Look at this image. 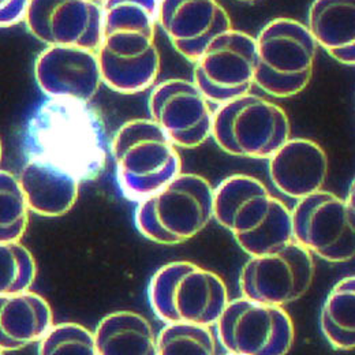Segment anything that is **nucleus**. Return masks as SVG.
<instances>
[{
    "instance_id": "nucleus-14",
    "label": "nucleus",
    "mask_w": 355,
    "mask_h": 355,
    "mask_svg": "<svg viewBox=\"0 0 355 355\" xmlns=\"http://www.w3.org/2000/svg\"><path fill=\"white\" fill-rule=\"evenodd\" d=\"M157 24L191 63L215 37L232 29L230 14L218 0H159Z\"/></svg>"
},
{
    "instance_id": "nucleus-33",
    "label": "nucleus",
    "mask_w": 355,
    "mask_h": 355,
    "mask_svg": "<svg viewBox=\"0 0 355 355\" xmlns=\"http://www.w3.org/2000/svg\"><path fill=\"white\" fill-rule=\"evenodd\" d=\"M227 355H234V354H227Z\"/></svg>"
},
{
    "instance_id": "nucleus-6",
    "label": "nucleus",
    "mask_w": 355,
    "mask_h": 355,
    "mask_svg": "<svg viewBox=\"0 0 355 355\" xmlns=\"http://www.w3.org/2000/svg\"><path fill=\"white\" fill-rule=\"evenodd\" d=\"M254 40V85L280 98L304 92L313 77L318 46L306 25L287 17L275 18Z\"/></svg>"
},
{
    "instance_id": "nucleus-21",
    "label": "nucleus",
    "mask_w": 355,
    "mask_h": 355,
    "mask_svg": "<svg viewBox=\"0 0 355 355\" xmlns=\"http://www.w3.org/2000/svg\"><path fill=\"white\" fill-rule=\"evenodd\" d=\"M103 84L122 94H137L155 85L162 69L157 45L139 53H116L98 46Z\"/></svg>"
},
{
    "instance_id": "nucleus-19",
    "label": "nucleus",
    "mask_w": 355,
    "mask_h": 355,
    "mask_svg": "<svg viewBox=\"0 0 355 355\" xmlns=\"http://www.w3.org/2000/svg\"><path fill=\"white\" fill-rule=\"evenodd\" d=\"M306 28L336 62L355 64V0H314Z\"/></svg>"
},
{
    "instance_id": "nucleus-23",
    "label": "nucleus",
    "mask_w": 355,
    "mask_h": 355,
    "mask_svg": "<svg viewBox=\"0 0 355 355\" xmlns=\"http://www.w3.org/2000/svg\"><path fill=\"white\" fill-rule=\"evenodd\" d=\"M325 339L339 352H352L355 346V279L343 277L328 294L320 314Z\"/></svg>"
},
{
    "instance_id": "nucleus-1",
    "label": "nucleus",
    "mask_w": 355,
    "mask_h": 355,
    "mask_svg": "<svg viewBox=\"0 0 355 355\" xmlns=\"http://www.w3.org/2000/svg\"><path fill=\"white\" fill-rule=\"evenodd\" d=\"M22 152L26 160L56 164L80 182L93 180L107 163L104 122L90 103L46 98L25 125Z\"/></svg>"
},
{
    "instance_id": "nucleus-27",
    "label": "nucleus",
    "mask_w": 355,
    "mask_h": 355,
    "mask_svg": "<svg viewBox=\"0 0 355 355\" xmlns=\"http://www.w3.org/2000/svg\"><path fill=\"white\" fill-rule=\"evenodd\" d=\"M39 343V355H98L94 335L74 322L53 325Z\"/></svg>"
},
{
    "instance_id": "nucleus-7",
    "label": "nucleus",
    "mask_w": 355,
    "mask_h": 355,
    "mask_svg": "<svg viewBox=\"0 0 355 355\" xmlns=\"http://www.w3.org/2000/svg\"><path fill=\"white\" fill-rule=\"evenodd\" d=\"M211 137L231 156L269 159L291 137V125L280 105L250 92L218 105Z\"/></svg>"
},
{
    "instance_id": "nucleus-11",
    "label": "nucleus",
    "mask_w": 355,
    "mask_h": 355,
    "mask_svg": "<svg viewBox=\"0 0 355 355\" xmlns=\"http://www.w3.org/2000/svg\"><path fill=\"white\" fill-rule=\"evenodd\" d=\"M193 64V83L209 103L222 105L253 88L256 40L232 28L207 45Z\"/></svg>"
},
{
    "instance_id": "nucleus-9",
    "label": "nucleus",
    "mask_w": 355,
    "mask_h": 355,
    "mask_svg": "<svg viewBox=\"0 0 355 355\" xmlns=\"http://www.w3.org/2000/svg\"><path fill=\"white\" fill-rule=\"evenodd\" d=\"M215 325L228 354L287 355L294 343V324L284 308L243 297L228 301Z\"/></svg>"
},
{
    "instance_id": "nucleus-18",
    "label": "nucleus",
    "mask_w": 355,
    "mask_h": 355,
    "mask_svg": "<svg viewBox=\"0 0 355 355\" xmlns=\"http://www.w3.org/2000/svg\"><path fill=\"white\" fill-rule=\"evenodd\" d=\"M53 327L44 298L32 291L0 297V350L15 352L40 342Z\"/></svg>"
},
{
    "instance_id": "nucleus-29",
    "label": "nucleus",
    "mask_w": 355,
    "mask_h": 355,
    "mask_svg": "<svg viewBox=\"0 0 355 355\" xmlns=\"http://www.w3.org/2000/svg\"><path fill=\"white\" fill-rule=\"evenodd\" d=\"M1 156H3V144H1V138H0V162H1Z\"/></svg>"
},
{
    "instance_id": "nucleus-22",
    "label": "nucleus",
    "mask_w": 355,
    "mask_h": 355,
    "mask_svg": "<svg viewBox=\"0 0 355 355\" xmlns=\"http://www.w3.org/2000/svg\"><path fill=\"white\" fill-rule=\"evenodd\" d=\"M159 0H103V37L155 43Z\"/></svg>"
},
{
    "instance_id": "nucleus-17",
    "label": "nucleus",
    "mask_w": 355,
    "mask_h": 355,
    "mask_svg": "<svg viewBox=\"0 0 355 355\" xmlns=\"http://www.w3.org/2000/svg\"><path fill=\"white\" fill-rule=\"evenodd\" d=\"M29 211L45 218L63 216L78 200L80 180L64 168L31 159L18 178Z\"/></svg>"
},
{
    "instance_id": "nucleus-26",
    "label": "nucleus",
    "mask_w": 355,
    "mask_h": 355,
    "mask_svg": "<svg viewBox=\"0 0 355 355\" xmlns=\"http://www.w3.org/2000/svg\"><path fill=\"white\" fill-rule=\"evenodd\" d=\"M37 275L32 253L19 242H0V297L29 291Z\"/></svg>"
},
{
    "instance_id": "nucleus-5",
    "label": "nucleus",
    "mask_w": 355,
    "mask_h": 355,
    "mask_svg": "<svg viewBox=\"0 0 355 355\" xmlns=\"http://www.w3.org/2000/svg\"><path fill=\"white\" fill-rule=\"evenodd\" d=\"M222 277L189 261L162 266L150 279L149 304L166 324L212 327L228 304Z\"/></svg>"
},
{
    "instance_id": "nucleus-32",
    "label": "nucleus",
    "mask_w": 355,
    "mask_h": 355,
    "mask_svg": "<svg viewBox=\"0 0 355 355\" xmlns=\"http://www.w3.org/2000/svg\"><path fill=\"white\" fill-rule=\"evenodd\" d=\"M92 1H97V0H92Z\"/></svg>"
},
{
    "instance_id": "nucleus-3",
    "label": "nucleus",
    "mask_w": 355,
    "mask_h": 355,
    "mask_svg": "<svg viewBox=\"0 0 355 355\" xmlns=\"http://www.w3.org/2000/svg\"><path fill=\"white\" fill-rule=\"evenodd\" d=\"M214 219V187L201 175L183 174L141 200L135 225L149 241L173 246L198 235Z\"/></svg>"
},
{
    "instance_id": "nucleus-8",
    "label": "nucleus",
    "mask_w": 355,
    "mask_h": 355,
    "mask_svg": "<svg viewBox=\"0 0 355 355\" xmlns=\"http://www.w3.org/2000/svg\"><path fill=\"white\" fill-rule=\"evenodd\" d=\"M354 204L325 190L298 200L291 211L293 241L329 263L354 259Z\"/></svg>"
},
{
    "instance_id": "nucleus-12",
    "label": "nucleus",
    "mask_w": 355,
    "mask_h": 355,
    "mask_svg": "<svg viewBox=\"0 0 355 355\" xmlns=\"http://www.w3.org/2000/svg\"><path fill=\"white\" fill-rule=\"evenodd\" d=\"M148 105L150 121L177 148H198L212 135L214 111L193 81L171 78L157 84Z\"/></svg>"
},
{
    "instance_id": "nucleus-25",
    "label": "nucleus",
    "mask_w": 355,
    "mask_h": 355,
    "mask_svg": "<svg viewBox=\"0 0 355 355\" xmlns=\"http://www.w3.org/2000/svg\"><path fill=\"white\" fill-rule=\"evenodd\" d=\"M157 355H216V339L208 327L167 324L157 335Z\"/></svg>"
},
{
    "instance_id": "nucleus-16",
    "label": "nucleus",
    "mask_w": 355,
    "mask_h": 355,
    "mask_svg": "<svg viewBox=\"0 0 355 355\" xmlns=\"http://www.w3.org/2000/svg\"><path fill=\"white\" fill-rule=\"evenodd\" d=\"M268 160L273 186L297 201L322 190L328 177L325 150L308 138L290 137Z\"/></svg>"
},
{
    "instance_id": "nucleus-13",
    "label": "nucleus",
    "mask_w": 355,
    "mask_h": 355,
    "mask_svg": "<svg viewBox=\"0 0 355 355\" xmlns=\"http://www.w3.org/2000/svg\"><path fill=\"white\" fill-rule=\"evenodd\" d=\"M24 22L46 46L97 51L103 37L101 6L92 0H29Z\"/></svg>"
},
{
    "instance_id": "nucleus-10",
    "label": "nucleus",
    "mask_w": 355,
    "mask_h": 355,
    "mask_svg": "<svg viewBox=\"0 0 355 355\" xmlns=\"http://www.w3.org/2000/svg\"><path fill=\"white\" fill-rule=\"evenodd\" d=\"M314 279L313 254L290 241L270 252L250 256L239 276L243 298L284 308L301 300Z\"/></svg>"
},
{
    "instance_id": "nucleus-15",
    "label": "nucleus",
    "mask_w": 355,
    "mask_h": 355,
    "mask_svg": "<svg viewBox=\"0 0 355 355\" xmlns=\"http://www.w3.org/2000/svg\"><path fill=\"white\" fill-rule=\"evenodd\" d=\"M35 78L48 98L90 103L103 84L96 51L46 46L36 58Z\"/></svg>"
},
{
    "instance_id": "nucleus-20",
    "label": "nucleus",
    "mask_w": 355,
    "mask_h": 355,
    "mask_svg": "<svg viewBox=\"0 0 355 355\" xmlns=\"http://www.w3.org/2000/svg\"><path fill=\"white\" fill-rule=\"evenodd\" d=\"M93 335L98 355H157L153 327L135 311H114L105 315Z\"/></svg>"
},
{
    "instance_id": "nucleus-31",
    "label": "nucleus",
    "mask_w": 355,
    "mask_h": 355,
    "mask_svg": "<svg viewBox=\"0 0 355 355\" xmlns=\"http://www.w3.org/2000/svg\"><path fill=\"white\" fill-rule=\"evenodd\" d=\"M0 355H3V352H1V350H0Z\"/></svg>"
},
{
    "instance_id": "nucleus-2",
    "label": "nucleus",
    "mask_w": 355,
    "mask_h": 355,
    "mask_svg": "<svg viewBox=\"0 0 355 355\" xmlns=\"http://www.w3.org/2000/svg\"><path fill=\"white\" fill-rule=\"evenodd\" d=\"M214 219L249 256L293 241L291 211L257 178L232 175L214 189Z\"/></svg>"
},
{
    "instance_id": "nucleus-30",
    "label": "nucleus",
    "mask_w": 355,
    "mask_h": 355,
    "mask_svg": "<svg viewBox=\"0 0 355 355\" xmlns=\"http://www.w3.org/2000/svg\"><path fill=\"white\" fill-rule=\"evenodd\" d=\"M242 1H254V0H242Z\"/></svg>"
},
{
    "instance_id": "nucleus-4",
    "label": "nucleus",
    "mask_w": 355,
    "mask_h": 355,
    "mask_svg": "<svg viewBox=\"0 0 355 355\" xmlns=\"http://www.w3.org/2000/svg\"><path fill=\"white\" fill-rule=\"evenodd\" d=\"M110 152L122 193L138 202L182 173L177 146L150 119L122 125L111 139Z\"/></svg>"
},
{
    "instance_id": "nucleus-28",
    "label": "nucleus",
    "mask_w": 355,
    "mask_h": 355,
    "mask_svg": "<svg viewBox=\"0 0 355 355\" xmlns=\"http://www.w3.org/2000/svg\"><path fill=\"white\" fill-rule=\"evenodd\" d=\"M29 0H0V28L12 26L25 18Z\"/></svg>"
},
{
    "instance_id": "nucleus-24",
    "label": "nucleus",
    "mask_w": 355,
    "mask_h": 355,
    "mask_svg": "<svg viewBox=\"0 0 355 355\" xmlns=\"http://www.w3.org/2000/svg\"><path fill=\"white\" fill-rule=\"evenodd\" d=\"M29 212L18 178L0 170V242H18L24 236Z\"/></svg>"
}]
</instances>
